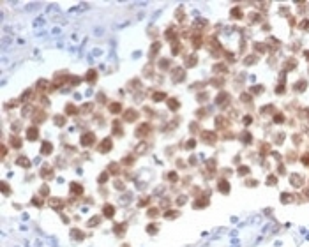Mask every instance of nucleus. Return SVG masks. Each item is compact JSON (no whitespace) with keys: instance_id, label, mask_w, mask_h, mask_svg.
<instances>
[{"instance_id":"f257e3e1","label":"nucleus","mask_w":309,"mask_h":247,"mask_svg":"<svg viewBox=\"0 0 309 247\" xmlns=\"http://www.w3.org/2000/svg\"><path fill=\"white\" fill-rule=\"evenodd\" d=\"M80 141H81V145H83V147H90L92 143L96 141V136H94V132H85V134L81 136V140H80Z\"/></svg>"},{"instance_id":"f03ea898","label":"nucleus","mask_w":309,"mask_h":247,"mask_svg":"<svg viewBox=\"0 0 309 247\" xmlns=\"http://www.w3.org/2000/svg\"><path fill=\"white\" fill-rule=\"evenodd\" d=\"M111 147H113L111 138H104V140L101 141V145H99V152H101V154H106V152H110Z\"/></svg>"},{"instance_id":"7ed1b4c3","label":"nucleus","mask_w":309,"mask_h":247,"mask_svg":"<svg viewBox=\"0 0 309 247\" xmlns=\"http://www.w3.org/2000/svg\"><path fill=\"white\" fill-rule=\"evenodd\" d=\"M171 76H173V81H182L184 76H185V73L182 71V67H175L173 73H171Z\"/></svg>"},{"instance_id":"20e7f679","label":"nucleus","mask_w":309,"mask_h":247,"mask_svg":"<svg viewBox=\"0 0 309 247\" xmlns=\"http://www.w3.org/2000/svg\"><path fill=\"white\" fill-rule=\"evenodd\" d=\"M124 117H126L127 122H134V120L138 118V111H136V109H127L126 113H124Z\"/></svg>"},{"instance_id":"39448f33","label":"nucleus","mask_w":309,"mask_h":247,"mask_svg":"<svg viewBox=\"0 0 309 247\" xmlns=\"http://www.w3.org/2000/svg\"><path fill=\"white\" fill-rule=\"evenodd\" d=\"M27 138H28V141H35L37 140V127H28L27 129Z\"/></svg>"},{"instance_id":"423d86ee","label":"nucleus","mask_w":309,"mask_h":247,"mask_svg":"<svg viewBox=\"0 0 309 247\" xmlns=\"http://www.w3.org/2000/svg\"><path fill=\"white\" fill-rule=\"evenodd\" d=\"M148 131H150V126H148V124H143L141 127L136 129V136H138V138H140V136H147Z\"/></svg>"},{"instance_id":"0eeeda50","label":"nucleus","mask_w":309,"mask_h":247,"mask_svg":"<svg viewBox=\"0 0 309 247\" xmlns=\"http://www.w3.org/2000/svg\"><path fill=\"white\" fill-rule=\"evenodd\" d=\"M179 106H180V102H179L177 99H168V108H170L171 111H177Z\"/></svg>"},{"instance_id":"6e6552de","label":"nucleus","mask_w":309,"mask_h":247,"mask_svg":"<svg viewBox=\"0 0 309 247\" xmlns=\"http://www.w3.org/2000/svg\"><path fill=\"white\" fill-rule=\"evenodd\" d=\"M69 187H71V191H73L74 194H81V191H83V187H81L80 184H76V182H71Z\"/></svg>"},{"instance_id":"1a4fd4ad","label":"nucleus","mask_w":309,"mask_h":247,"mask_svg":"<svg viewBox=\"0 0 309 247\" xmlns=\"http://www.w3.org/2000/svg\"><path fill=\"white\" fill-rule=\"evenodd\" d=\"M104 215L106 217H113V214H115V207H111V205H104Z\"/></svg>"},{"instance_id":"9d476101","label":"nucleus","mask_w":309,"mask_h":247,"mask_svg":"<svg viewBox=\"0 0 309 247\" xmlns=\"http://www.w3.org/2000/svg\"><path fill=\"white\" fill-rule=\"evenodd\" d=\"M41 152H43V156H49V154H51V143L44 141L43 143V150H41Z\"/></svg>"},{"instance_id":"9b49d317","label":"nucleus","mask_w":309,"mask_h":247,"mask_svg":"<svg viewBox=\"0 0 309 247\" xmlns=\"http://www.w3.org/2000/svg\"><path fill=\"white\" fill-rule=\"evenodd\" d=\"M96 76H97V71H96V69H90L88 73H87V76H85V79H87V81H94Z\"/></svg>"},{"instance_id":"f8f14e48","label":"nucleus","mask_w":309,"mask_h":247,"mask_svg":"<svg viewBox=\"0 0 309 247\" xmlns=\"http://www.w3.org/2000/svg\"><path fill=\"white\" fill-rule=\"evenodd\" d=\"M18 164H19V166H23V168H28L30 161H28V157H18Z\"/></svg>"},{"instance_id":"ddd939ff","label":"nucleus","mask_w":309,"mask_h":247,"mask_svg":"<svg viewBox=\"0 0 309 247\" xmlns=\"http://www.w3.org/2000/svg\"><path fill=\"white\" fill-rule=\"evenodd\" d=\"M124 230H127V224H126V222H122V224H117V226H115V233H117V235H122Z\"/></svg>"},{"instance_id":"4468645a","label":"nucleus","mask_w":309,"mask_h":247,"mask_svg":"<svg viewBox=\"0 0 309 247\" xmlns=\"http://www.w3.org/2000/svg\"><path fill=\"white\" fill-rule=\"evenodd\" d=\"M152 99L156 101V102H157V101H163V99H166V94H164V92H157V94L152 95Z\"/></svg>"},{"instance_id":"2eb2a0df","label":"nucleus","mask_w":309,"mask_h":247,"mask_svg":"<svg viewBox=\"0 0 309 247\" xmlns=\"http://www.w3.org/2000/svg\"><path fill=\"white\" fill-rule=\"evenodd\" d=\"M49 203H51V207L57 208V210L62 208V200H49Z\"/></svg>"},{"instance_id":"dca6fc26","label":"nucleus","mask_w":309,"mask_h":247,"mask_svg":"<svg viewBox=\"0 0 309 247\" xmlns=\"http://www.w3.org/2000/svg\"><path fill=\"white\" fill-rule=\"evenodd\" d=\"M120 109H122V108H120L118 102H111V104H110V111H113V113H118Z\"/></svg>"},{"instance_id":"f3484780","label":"nucleus","mask_w":309,"mask_h":247,"mask_svg":"<svg viewBox=\"0 0 309 247\" xmlns=\"http://www.w3.org/2000/svg\"><path fill=\"white\" fill-rule=\"evenodd\" d=\"M76 111H78V109L74 108V104H67V106H66V113H67V115H74Z\"/></svg>"},{"instance_id":"a211bd4d","label":"nucleus","mask_w":309,"mask_h":247,"mask_svg":"<svg viewBox=\"0 0 309 247\" xmlns=\"http://www.w3.org/2000/svg\"><path fill=\"white\" fill-rule=\"evenodd\" d=\"M11 145H14L16 148H19V147H21V140L16 138V136H11Z\"/></svg>"},{"instance_id":"6ab92c4d","label":"nucleus","mask_w":309,"mask_h":247,"mask_svg":"<svg viewBox=\"0 0 309 247\" xmlns=\"http://www.w3.org/2000/svg\"><path fill=\"white\" fill-rule=\"evenodd\" d=\"M219 189H221V192H228V189H230V185H228V182H219Z\"/></svg>"},{"instance_id":"aec40b11","label":"nucleus","mask_w":309,"mask_h":247,"mask_svg":"<svg viewBox=\"0 0 309 247\" xmlns=\"http://www.w3.org/2000/svg\"><path fill=\"white\" fill-rule=\"evenodd\" d=\"M55 124H57V126H60V127H62V126H64V124H66L64 117H62V115H57V117H55Z\"/></svg>"},{"instance_id":"412c9836","label":"nucleus","mask_w":309,"mask_h":247,"mask_svg":"<svg viewBox=\"0 0 309 247\" xmlns=\"http://www.w3.org/2000/svg\"><path fill=\"white\" fill-rule=\"evenodd\" d=\"M194 62H198V57H196V55H191V57L187 58V65H189V67H193V65H194Z\"/></svg>"},{"instance_id":"4be33fe9","label":"nucleus","mask_w":309,"mask_h":247,"mask_svg":"<svg viewBox=\"0 0 309 247\" xmlns=\"http://www.w3.org/2000/svg\"><path fill=\"white\" fill-rule=\"evenodd\" d=\"M170 64H171V62H170L168 58H163L161 64H159V67H161V69H166V67H170Z\"/></svg>"},{"instance_id":"5701e85b","label":"nucleus","mask_w":309,"mask_h":247,"mask_svg":"<svg viewBox=\"0 0 309 247\" xmlns=\"http://www.w3.org/2000/svg\"><path fill=\"white\" fill-rule=\"evenodd\" d=\"M73 238L81 240V238H83V235H81V231H80V230H73Z\"/></svg>"},{"instance_id":"b1692460","label":"nucleus","mask_w":309,"mask_h":247,"mask_svg":"<svg viewBox=\"0 0 309 247\" xmlns=\"http://www.w3.org/2000/svg\"><path fill=\"white\" fill-rule=\"evenodd\" d=\"M166 178H168L170 182H175V180H177V173H175V171H171V173H166Z\"/></svg>"},{"instance_id":"393cba45","label":"nucleus","mask_w":309,"mask_h":247,"mask_svg":"<svg viewBox=\"0 0 309 247\" xmlns=\"http://www.w3.org/2000/svg\"><path fill=\"white\" fill-rule=\"evenodd\" d=\"M43 118H44V113H39V111H37V115H35V122H43Z\"/></svg>"},{"instance_id":"a878e982","label":"nucleus","mask_w":309,"mask_h":247,"mask_svg":"<svg viewBox=\"0 0 309 247\" xmlns=\"http://www.w3.org/2000/svg\"><path fill=\"white\" fill-rule=\"evenodd\" d=\"M147 231L154 235V233H156V231H157V226H152V224H150V226H148V228H147Z\"/></svg>"},{"instance_id":"bb28decb","label":"nucleus","mask_w":309,"mask_h":247,"mask_svg":"<svg viewBox=\"0 0 309 247\" xmlns=\"http://www.w3.org/2000/svg\"><path fill=\"white\" fill-rule=\"evenodd\" d=\"M106 180H108V175H106V173H102L101 177H99V182H101V184H104Z\"/></svg>"},{"instance_id":"cd10ccee","label":"nucleus","mask_w":309,"mask_h":247,"mask_svg":"<svg viewBox=\"0 0 309 247\" xmlns=\"http://www.w3.org/2000/svg\"><path fill=\"white\" fill-rule=\"evenodd\" d=\"M179 212H166V217H177Z\"/></svg>"},{"instance_id":"c85d7f7f","label":"nucleus","mask_w":309,"mask_h":247,"mask_svg":"<svg viewBox=\"0 0 309 247\" xmlns=\"http://www.w3.org/2000/svg\"><path fill=\"white\" fill-rule=\"evenodd\" d=\"M193 147H194V140H191V141L187 143V148H193Z\"/></svg>"}]
</instances>
